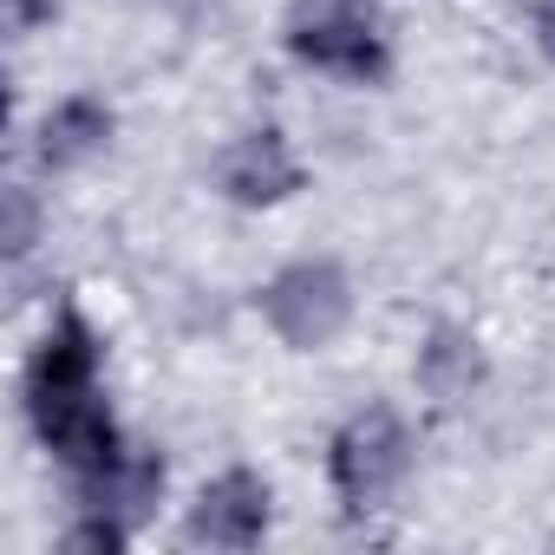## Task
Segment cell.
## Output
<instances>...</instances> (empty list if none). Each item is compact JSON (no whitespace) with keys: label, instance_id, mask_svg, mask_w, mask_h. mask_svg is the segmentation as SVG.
<instances>
[{"label":"cell","instance_id":"cell-1","mask_svg":"<svg viewBox=\"0 0 555 555\" xmlns=\"http://www.w3.org/2000/svg\"><path fill=\"white\" fill-rule=\"evenodd\" d=\"M261 308H268V327L282 334L288 347H308L314 353V347H327L347 327L353 295H347V274L334 261H295V268H282L268 282Z\"/></svg>","mask_w":555,"mask_h":555},{"label":"cell","instance_id":"cell-2","mask_svg":"<svg viewBox=\"0 0 555 555\" xmlns=\"http://www.w3.org/2000/svg\"><path fill=\"white\" fill-rule=\"evenodd\" d=\"M327 464H334V490L347 496V509H379L392 483L405 477V425L386 405H373L340 425Z\"/></svg>","mask_w":555,"mask_h":555},{"label":"cell","instance_id":"cell-3","mask_svg":"<svg viewBox=\"0 0 555 555\" xmlns=\"http://www.w3.org/2000/svg\"><path fill=\"white\" fill-rule=\"evenodd\" d=\"M288 47H295V60L340 73V79H379L386 73V40L353 0H308L288 27Z\"/></svg>","mask_w":555,"mask_h":555},{"label":"cell","instance_id":"cell-4","mask_svg":"<svg viewBox=\"0 0 555 555\" xmlns=\"http://www.w3.org/2000/svg\"><path fill=\"white\" fill-rule=\"evenodd\" d=\"M34 405V425L47 438V451L66 464V470H99L112 451H118V425L99 399V386H79V392H40L27 399Z\"/></svg>","mask_w":555,"mask_h":555},{"label":"cell","instance_id":"cell-5","mask_svg":"<svg viewBox=\"0 0 555 555\" xmlns=\"http://www.w3.org/2000/svg\"><path fill=\"white\" fill-rule=\"evenodd\" d=\"M157 490H164V457L151 444H118L99 470H79V503L99 516H118V522L151 516Z\"/></svg>","mask_w":555,"mask_h":555},{"label":"cell","instance_id":"cell-6","mask_svg":"<svg viewBox=\"0 0 555 555\" xmlns=\"http://www.w3.org/2000/svg\"><path fill=\"white\" fill-rule=\"evenodd\" d=\"M261 529H268V490L248 470L216 477L190 509V542H209V548H248L261 542Z\"/></svg>","mask_w":555,"mask_h":555},{"label":"cell","instance_id":"cell-7","mask_svg":"<svg viewBox=\"0 0 555 555\" xmlns=\"http://www.w3.org/2000/svg\"><path fill=\"white\" fill-rule=\"evenodd\" d=\"M216 183H222L235 203L261 209V203H282L288 190H301V164L288 157L282 131H248V138H235V144L222 151Z\"/></svg>","mask_w":555,"mask_h":555},{"label":"cell","instance_id":"cell-8","mask_svg":"<svg viewBox=\"0 0 555 555\" xmlns=\"http://www.w3.org/2000/svg\"><path fill=\"white\" fill-rule=\"evenodd\" d=\"M105 138H112V112L99 99H66L40 125V157L53 170H66V164H86L92 151H105Z\"/></svg>","mask_w":555,"mask_h":555},{"label":"cell","instance_id":"cell-9","mask_svg":"<svg viewBox=\"0 0 555 555\" xmlns=\"http://www.w3.org/2000/svg\"><path fill=\"white\" fill-rule=\"evenodd\" d=\"M418 373H425V386H431L438 399H457V392H470V379H477V347H470L464 334L438 327L431 347H425V360H418Z\"/></svg>","mask_w":555,"mask_h":555},{"label":"cell","instance_id":"cell-10","mask_svg":"<svg viewBox=\"0 0 555 555\" xmlns=\"http://www.w3.org/2000/svg\"><path fill=\"white\" fill-rule=\"evenodd\" d=\"M34 229H40L34 196L14 183V190H8V235H0V242H8V255H27V248H34Z\"/></svg>","mask_w":555,"mask_h":555},{"label":"cell","instance_id":"cell-11","mask_svg":"<svg viewBox=\"0 0 555 555\" xmlns=\"http://www.w3.org/2000/svg\"><path fill=\"white\" fill-rule=\"evenodd\" d=\"M40 21H53V0H8V34H27Z\"/></svg>","mask_w":555,"mask_h":555},{"label":"cell","instance_id":"cell-12","mask_svg":"<svg viewBox=\"0 0 555 555\" xmlns=\"http://www.w3.org/2000/svg\"><path fill=\"white\" fill-rule=\"evenodd\" d=\"M535 47L555 60V0H542V8H535Z\"/></svg>","mask_w":555,"mask_h":555}]
</instances>
